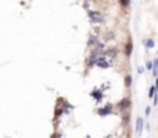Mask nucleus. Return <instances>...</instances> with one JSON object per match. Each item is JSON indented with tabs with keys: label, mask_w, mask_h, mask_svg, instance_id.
<instances>
[{
	"label": "nucleus",
	"mask_w": 158,
	"mask_h": 138,
	"mask_svg": "<svg viewBox=\"0 0 158 138\" xmlns=\"http://www.w3.org/2000/svg\"><path fill=\"white\" fill-rule=\"evenodd\" d=\"M130 83H132V77H130V75H126V78H124V84H126V88L130 86Z\"/></svg>",
	"instance_id": "obj_5"
},
{
	"label": "nucleus",
	"mask_w": 158,
	"mask_h": 138,
	"mask_svg": "<svg viewBox=\"0 0 158 138\" xmlns=\"http://www.w3.org/2000/svg\"><path fill=\"white\" fill-rule=\"evenodd\" d=\"M109 138H114V137H109Z\"/></svg>",
	"instance_id": "obj_10"
},
{
	"label": "nucleus",
	"mask_w": 158,
	"mask_h": 138,
	"mask_svg": "<svg viewBox=\"0 0 158 138\" xmlns=\"http://www.w3.org/2000/svg\"><path fill=\"white\" fill-rule=\"evenodd\" d=\"M130 108V100L129 98H124L121 103H120V109L121 110H126V109H129Z\"/></svg>",
	"instance_id": "obj_1"
},
{
	"label": "nucleus",
	"mask_w": 158,
	"mask_h": 138,
	"mask_svg": "<svg viewBox=\"0 0 158 138\" xmlns=\"http://www.w3.org/2000/svg\"><path fill=\"white\" fill-rule=\"evenodd\" d=\"M97 66H100V68H109V63L106 61V58H98V60H97Z\"/></svg>",
	"instance_id": "obj_2"
},
{
	"label": "nucleus",
	"mask_w": 158,
	"mask_h": 138,
	"mask_svg": "<svg viewBox=\"0 0 158 138\" xmlns=\"http://www.w3.org/2000/svg\"><path fill=\"white\" fill-rule=\"evenodd\" d=\"M141 129H143V118H137V135L141 134Z\"/></svg>",
	"instance_id": "obj_3"
},
{
	"label": "nucleus",
	"mask_w": 158,
	"mask_h": 138,
	"mask_svg": "<svg viewBox=\"0 0 158 138\" xmlns=\"http://www.w3.org/2000/svg\"><path fill=\"white\" fill-rule=\"evenodd\" d=\"M132 48H134L132 41H129V43L126 45V55H130V52H132Z\"/></svg>",
	"instance_id": "obj_4"
},
{
	"label": "nucleus",
	"mask_w": 158,
	"mask_h": 138,
	"mask_svg": "<svg viewBox=\"0 0 158 138\" xmlns=\"http://www.w3.org/2000/svg\"><path fill=\"white\" fill-rule=\"evenodd\" d=\"M121 3V6H129V2H126V0H123V2H120Z\"/></svg>",
	"instance_id": "obj_8"
},
{
	"label": "nucleus",
	"mask_w": 158,
	"mask_h": 138,
	"mask_svg": "<svg viewBox=\"0 0 158 138\" xmlns=\"http://www.w3.org/2000/svg\"><path fill=\"white\" fill-rule=\"evenodd\" d=\"M92 95H94L95 100H100V98H101V92H98V91H97V92L94 91V92H92Z\"/></svg>",
	"instance_id": "obj_6"
},
{
	"label": "nucleus",
	"mask_w": 158,
	"mask_h": 138,
	"mask_svg": "<svg viewBox=\"0 0 158 138\" xmlns=\"http://www.w3.org/2000/svg\"><path fill=\"white\" fill-rule=\"evenodd\" d=\"M144 43H146V45H148L149 48H152V46H154V43H152V40H146V41H144Z\"/></svg>",
	"instance_id": "obj_7"
},
{
	"label": "nucleus",
	"mask_w": 158,
	"mask_h": 138,
	"mask_svg": "<svg viewBox=\"0 0 158 138\" xmlns=\"http://www.w3.org/2000/svg\"><path fill=\"white\" fill-rule=\"evenodd\" d=\"M154 92H155V88H150V91H149V95H150V97H154Z\"/></svg>",
	"instance_id": "obj_9"
}]
</instances>
